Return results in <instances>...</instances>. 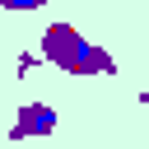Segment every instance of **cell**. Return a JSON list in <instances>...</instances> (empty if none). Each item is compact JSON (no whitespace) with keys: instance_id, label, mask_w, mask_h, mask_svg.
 Listing matches in <instances>:
<instances>
[{"instance_id":"6da1fadb","label":"cell","mask_w":149,"mask_h":149,"mask_svg":"<svg viewBox=\"0 0 149 149\" xmlns=\"http://www.w3.org/2000/svg\"><path fill=\"white\" fill-rule=\"evenodd\" d=\"M0 5H5V9H37L42 0H0Z\"/></svg>"}]
</instances>
